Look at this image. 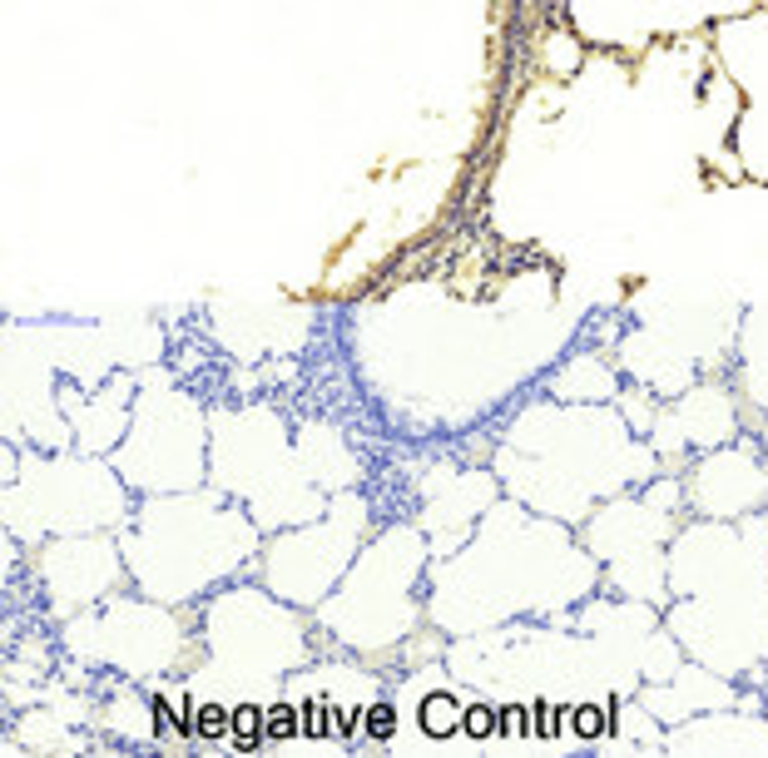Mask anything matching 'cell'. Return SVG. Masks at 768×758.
<instances>
[{
	"mask_svg": "<svg viewBox=\"0 0 768 758\" xmlns=\"http://www.w3.org/2000/svg\"><path fill=\"white\" fill-rule=\"evenodd\" d=\"M461 728H466L471 738H486V734H496V709H491V704H476V709H466Z\"/></svg>",
	"mask_w": 768,
	"mask_h": 758,
	"instance_id": "8992f818",
	"label": "cell"
},
{
	"mask_svg": "<svg viewBox=\"0 0 768 758\" xmlns=\"http://www.w3.org/2000/svg\"><path fill=\"white\" fill-rule=\"evenodd\" d=\"M422 728H427V734H457V704H451L447 694L427 699V704H422Z\"/></svg>",
	"mask_w": 768,
	"mask_h": 758,
	"instance_id": "7a4b0ae2",
	"label": "cell"
},
{
	"mask_svg": "<svg viewBox=\"0 0 768 758\" xmlns=\"http://www.w3.org/2000/svg\"><path fill=\"white\" fill-rule=\"evenodd\" d=\"M328 709H322V704H303V738H322V734H328Z\"/></svg>",
	"mask_w": 768,
	"mask_h": 758,
	"instance_id": "52a82bcc",
	"label": "cell"
},
{
	"mask_svg": "<svg viewBox=\"0 0 768 758\" xmlns=\"http://www.w3.org/2000/svg\"><path fill=\"white\" fill-rule=\"evenodd\" d=\"M570 728H576V738H600V728H605V714H600V704H580L576 719H570Z\"/></svg>",
	"mask_w": 768,
	"mask_h": 758,
	"instance_id": "5b68a950",
	"label": "cell"
},
{
	"mask_svg": "<svg viewBox=\"0 0 768 758\" xmlns=\"http://www.w3.org/2000/svg\"><path fill=\"white\" fill-rule=\"evenodd\" d=\"M263 738H268V728H263V709L238 704V709H234V744H238V748H258Z\"/></svg>",
	"mask_w": 768,
	"mask_h": 758,
	"instance_id": "6da1fadb",
	"label": "cell"
},
{
	"mask_svg": "<svg viewBox=\"0 0 768 758\" xmlns=\"http://www.w3.org/2000/svg\"><path fill=\"white\" fill-rule=\"evenodd\" d=\"M303 709H288V704H277V709H268L263 714V728H268V738H298L303 734Z\"/></svg>",
	"mask_w": 768,
	"mask_h": 758,
	"instance_id": "3957f363",
	"label": "cell"
},
{
	"mask_svg": "<svg viewBox=\"0 0 768 758\" xmlns=\"http://www.w3.org/2000/svg\"><path fill=\"white\" fill-rule=\"evenodd\" d=\"M193 728H199L203 738H224V734H234V714L218 709V704H203L199 719H193Z\"/></svg>",
	"mask_w": 768,
	"mask_h": 758,
	"instance_id": "277c9868",
	"label": "cell"
},
{
	"mask_svg": "<svg viewBox=\"0 0 768 758\" xmlns=\"http://www.w3.org/2000/svg\"><path fill=\"white\" fill-rule=\"evenodd\" d=\"M367 728H372L377 738H387V734H392V709L377 704V709H372V719H367Z\"/></svg>",
	"mask_w": 768,
	"mask_h": 758,
	"instance_id": "ba28073f",
	"label": "cell"
}]
</instances>
